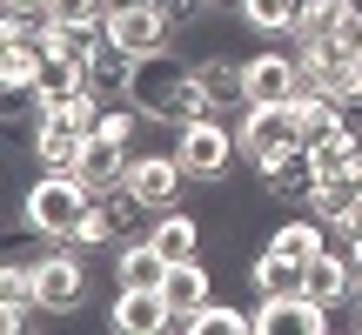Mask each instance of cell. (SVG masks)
I'll return each instance as SVG.
<instances>
[{"instance_id": "1", "label": "cell", "mask_w": 362, "mask_h": 335, "mask_svg": "<svg viewBox=\"0 0 362 335\" xmlns=\"http://www.w3.org/2000/svg\"><path fill=\"white\" fill-rule=\"evenodd\" d=\"M88 215H94V188L81 175H40L21 194V221L34 235H47V242H81Z\"/></svg>"}, {"instance_id": "2", "label": "cell", "mask_w": 362, "mask_h": 335, "mask_svg": "<svg viewBox=\"0 0 362 335\" xmlns=\"http://www.w3.org/2000/svg\"><path fill=\"white\" fill-rule=\"evenodd\" d=\"M175 155L188 168V181H228V168L242 161V134L221 114H202V121H181L175 128Z\"/></svg>"}, {"instance_id": "3", "label": "cell", "mask_w": 362, "mask_h": 335, "mask_svg": "<svg viewBox=\"0 0 362 335\" xmlns=\"http://www.w3.org/2000/svg\"><path fill=\"white\" fill-rule=\"evenodd\" d=\"M235 134H242V161L262 175V168H275L288 148H302V107L296 101H255Z\"/></svg>"}, {"instance_id": "4", "label": "cell", "mask_w": 362, "mask_h": 335, "mask_svg": "<svg viewBox=\"0 0 362 335\" xmlns=\"http://www.w3.org/2000/svg\"><path fill=\"white\" fill-rule=\"evenodd\" d=\"M148 228V201L128 188V181H115V188L94 194V215L88 228H81V248H101V242H128V235Z\"/></svg>"}, {"instance_id": "5", "label": "cell", "mask_w": 362, "mask_h": 335, "mask_svg": "<svg viewBox=\"0 0 362 335\" xmlns=\"http://www.w3.org/2000/svg\"><path fill=\"white\" fill-rule=\"evenodd\" d=\"M81 148H88V128H81L67 107H47L40 101V128L27 141V155L40 161V175H74L81 168Z\"/></svg>"}, {"instance_id": "6", "label": "cell", "mask_w": 362, "mask_h": 335, "mask_svg": "<svg viewBox=\"0 0 362 335\" xmlns=\"http://www.w3.org/2000/svg\"><path fill=\"white\" fill-rule=\"evenodd\" d=\"M34 295L47 315H74L81 302H88V269H81L74 248H47V255L34 261Z\"/></svg>"}, {"instance_id": "7", "label": "cell", "mask_w": 362, "mask_h": 335, "mask_svg": "<svg viewBox=\"0 0 362 335\" xmlns=\"http://www.w3.org/2000/svg\"><path fill=\"white\" fill-rule=\"evenodd\" d=\"M107 40L148 61V54H161V47L175 40V13L161 7V0H141V7H115V13H107Z\"/></svg>"}, {"instance_id": "8", "label": "cell", "mask_w": 362, "mask_h": 335, "mask_svg": "<svg viewBox=\"0 0 362 335\" xmlns=\"http://www.w3.org/2000/svg\"><path fill=\"white\" fill-rule=\"evenodd\" d=\"M329 315L336 309H322L309 295H262L255 302V335H322Z\"/></svg>"}, {"instance_id": "9", "label": "cell", "mask_w": 362, "mask_h": 335, "mask_svg": "<svg viewBox=\"0 0 362 335\" xmlns=\"http://www.w3.org/2000/svg\"><path fill=\"white\" fill-rule=\"evenodd\" d=\"M181 74H188V61H175L168 47H161V54H148V61L134 67V88H128V101L141 107L148 121H161V114H168V101H175V88H181Z\"/></svg>"}, {"instance_id": "10", "label": "cell", "mask_w": 362, "mask_h": 335, "mask_svg": "<svg viewBox=\"0 0 362 335\" xmlns=\"http://www.w3.org/2000/svg\"><path fill=\"white\" fill-rule=\"evenodd\" d=\"M181 181H188V168H181L175 148H168V155H134V161H128V188L141 194L148 208H175Z\"/></svg>"}, {"instance_id": "11", "label": "cell", "mask_w": 362, "mask_h": 335, "mask_svg": "<svg viewBox=\"0 0 362 335\" xmlns=\"http://www.w3.org/2000/svg\"><path fill=\"white\" fill-rule=\"evenodd\" d=\"M302 295L322 302V309H342V302H356V261H349V255H336V248L309 255V269H302Z\"/></svg>"}, {"instance_id": "12", "label": "cell", "mask_w": 362, "mask_h": 335, "mask_svg": "<svg viewBox=\"0 0 362 335\" xmlns=\"http://www.w3.org/2000/svg\"><path fill=\"white\" fill-rule=\"evenodd\" d=\"M194 74H202V88H208V101H215V114H248V61L202 54V61H194Z\"/></svg>"}, {"instance_id": "13", "label": "cell", "mask_w": 362, "mask_h": 335, "mask_svg": "<svg viewBox=\"0 0 362 335\" xmlns=\"http://www.w3.org/2000/svg\"><path fill=\"white\" fill-rule=\"evenodd\" d=\"M107 322H115L121 335H155V329H175V309H168L161 288H121Z\"/></svg>"}, {"instance_id": "14", "label": "cell", "mask_w": 362, "mask_h": 335, "mask_svg": "<svg viewBox=\"0 0 362 335\" xmlns=\"http://www.w3.org/2000/svg\"><path fill=\"white\" fill-rule=\"evenodd\" d=\"M302 94V61L296 54H255L248 61V107L255 101H296Z\"/></svg>"}, {"instance_id": "15", "label": "cell", "mask_w": 362, "mask_h": 335, "mask_svg": "<svg viewBox=\"0 0 362 335\" xmlns=\"http://www.w3.org/2000/svg\"><path fill=\"white\" fill-rule=\"evenodd\" d=\"M134 67H141V54H128V47H115V40H101V54L81 67V81H88V94H101V101H128Z\"/></svg>"}, {"instance_id": "16", "label": "cell", "mask_w": 362, "mask_h": 335, "mask_svg": "<svg viewBox=\"0 0 362 335\" xmlns=\"http://www.w3.org/2000/svg\"><path fill=\"white\" fill-rule=\"evenodd\" d=\"M262 188H269L275 201H302V208H309V194L322 188V175H315V155H309V148H288L275 168H262Z\"/></svg>"}, {"instance_id": "17", "label": "cell", "mask_w": 362, "mask_h": 335, "mask_svg": "<svg viewBox=\"0 0 362 335\" xmlns=\"http://www.w3.org/2000/svg\"><path fill=\"white\" fill-rule=\"evenodd\" d=\"M161 295H168V309H175V329L188 322L194 309H202L208 295H215V282H208V261L202 255H188V261H168V282H161Z\"/></svg>"}, {"instance_id": "18", "label": "cell", "mask_w": 362, "mask_h": 335, "mask_svg": "<svg viewBox=\"0 0 362 335\" xmlns=\"http://www.w3.org/2000/svg\"><path fill=\"white\" fill-rule=\"evenodd\" d=\"M128 161H134V148L107 141V134H88V148H81V168H74V175L101 194V188H115V181H128Z\"/></svg>"}, {"instance_id": "19", "label": "cell", "mask_w": 362, "mask_h": 335, "mask_svg": "<svg viewBox=\"0 0 362 335\" xmlns=\"http://www.w3.org/2000/svg\"><path fill=\"white\" fill-rule=\"evenodd\" d=\"M115 282H121V288H161V282H168V255H161L148 235H134V242H121Z\"/></svg>"}, {"instance_id": "20", "label": "cell", "mask_w": 362, "mask_h": 335, "mask_svg": "<svg viewBox=\"0 0 362 335\" xmlns=\"http://www.w3.org/2000/svg\"><path fill=\"white\" fill-rule=\"evenodd\" d=\"M302 269H309V261L282 255V248H262V255L248 261V282H255V295H302Z\"/></svg>"}, {"instance_id": "21", "label": "cell", "mask_w": 362, "mask_h": 335, "mask_svg": "<svg viewBox=\"0 0 362 335\" xmlns=\"http://www.w3.org/2000/svg\"><path fill=\"white\" fill-rule=\"evenodd\" d=\"M148 242H155L168 261H188V255H202V221L175 215V208H161V215L148 221Z\"/></svg>"}, {"instance_id": "22", "label": "cell", "mask_w": 362, "mask_h": 335, "mask_svg": "<svg viewBox=\"0 0 362 335\" xmlns=\"http://www.w3.org/2000/svg\"><path fill=\"white\" fill-rule=\"evenodd\" d=\"M88 88V81H81V61H67V54H40V74H34V94L47 107H67L74 101V94Z\"/></svg>"}, {"instance_id": "23", "label": "cell", "mask_w": 362, "mask_h": 335, "mask_svg": "<svg viewBox=\"0 0 362 335\" xmlns=\"http://www.w3.org/2000/svg\"><path fill=\"white\" fill-rule=\"evenodd\" d=\"M269 248L309 261V255H322V248H329V221H322V215H296V221H282V228L269 235Z\"/></svg>"}, {"instance_id": "24", "label": "cell", "mask_w": 362, "mask_h": 335, "mask_svg": "<svg viewBox=\"0 0 362 335\" xmlns=\"http://www.w3.org/2000/svg\"><path fill=\"white\" fill-rule=\"evenodd\" d=\"M181 329H188V335H255V315H242V309H228V302H215V295H208V302H202V309H194Z\"/></svg>"}, {"instance_id": "25", "label": "cell", "mask_w": 362, "mask_h": 335, "mask_svg": "<svg viewBox=\"0 0 362 335\" xmlns=\"http://www.w3.org/2000/svg\"><path fill=\"white\" fill-rule=\"evenodd\" d=\"M242 20L255 27V34H296L302 0H242Z\"/></svg>"}, {"instance_id": "26", "label": "cell", "mask_w": 362, "mask_h": 335, "mask_svg": "<svg viewBox=\"0 0 362 335\" xmlns=\"http://www.w3.org/2000/svg\"><path fill=\"white\" fill-rule=\"evenodd\" d=\"M34 74H40V47H7V54H0L7 94H34Z\"/></svg>"}, {"instance_id": "27", "label": "cell", "mask_w": 362, "mask_h": 335, "mask_svg": "<svg viewBox=\"0 0 362 335\" xmlns=\"http://www.w3.org/2000/svg\"><path fill=\"white\" fill-rule=\"evenodd\" d=\"M47 20H107V0H40Z\"/></svg>"}, {"instance_id": "28", "label": "cell", "mask_w": 362, "mask_h": 335, "mask_svg": "<svg viewBox=\"0 0 362 335\" xmlns=\"http://www.w3.org/2000/svg\"><path fill=\"white\" fill-rule=\"evenodd\" d=\"M329 40H336V54H349V61H362V0H349V13L336 20V34H329Z\"/></svg>"}, {"instance_id": "29", "label": "cell", "mask_w": 362, "mask_h": 335, "mask_svg": "<svg viewBox=\"0 0 362 335\" xmlns=\"http://www.w3.org/2000/svg\"><path fill=\"white\" fill-rule=\"evenodd\" d=\"M349 309H356V335H362V288H356V302H349Z\"/></svg>"}, {"instance_id": "30", "label": "cell", "mask_w": 362, "mask_h": 335, "mask_svg": "<svg viewBox=\"0 0 362 335\" xmlns=\"http://www.w3.org/2000/svg\"><path fill=\"white\" fill-rule=\"evenodd\" d=\"M208 7H235V13H242V0H208Z\"/></svg>"}, {"instance_id": "31", "label": "cell", "mask_w": 362, "mask_h": 335, "mask_svg": "<svg viewBox=\"0 0 362 335\" xmlns=\"http://www.w3.org/2000/svg\"><path fill=\"white\" fill-rule=\"evenodd\" d=\"M7 7H40V0H7Z\"/></svg>"}, {"instance_id": "32", "label": "cell", "mask_w": 362, "mask_h": 335, "mask_svg": "<svg viewBox=\"0 0 362 335\" xmlns=\"http://www.w3.org/2000/svg\"><path fill=\"white\" fill-rule=\"evenodd\" d=\"M356 148H362V128H356Z\"/></svg>"}]
</instances>
